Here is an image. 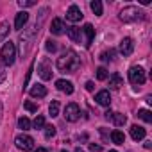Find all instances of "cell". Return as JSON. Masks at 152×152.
Here are the masks:
<instances>
[{"instance_id": "cell-1", "label": "cell", "mask_w": 152, "mask_h": 152, "mask_svg": "<svg viewBox=\"0 0 152 152\" xmlns=\"http://www.w3.org/2000/svg\"><path fill=\"white\" fill-rule=\"evenodd\" d=\"M56 66H57V70L63 72V73H72V72H75V70H79L81 59H79V56L75 54L73 50H66V52L61 54V57L57 59Z\"/></svg>"}, {"instance_id": "cell-2", "label": "cell", "mask_w": 152, "mask_h": 152, "mask_svg": "<svg viewBox=\"0 0 152 152\" xmlns=\"http://www.w3.org/2000/svg\"><path fill=\"white\" fill-rule=\"evenodd\" d=\"M0 57H2V64L4 66H11L16 59V45L13 41H6L2 50H0Z\"/></svg>"}, {"instance_id": "cell-3", "label": "cell", "mask_w": 152, "mask_h": 152, "mask_svg": "<svg viewBox=\"0 0 152 152\" xmlns=\"http://www.w3.org/2000/svg\"><path fill=\"white\" fill-rule=\"evenodd\" d=\"M118 16H120V20L125 22V23H129V22H138V20H143V18H145L143 13H141L138 7H134V6H129V7L122 9Z\"/></svg>"}, {"instance_id": "cell-4", "label": "cell", "mask_w": 152, "mask_h": 152, "mask_svg": "<svg viewBox=\"0 0 152 152\" xmlns=\"http://www.w3.org/2000/svg\"><path fill=\"white\" fill-rule=\"evenodd\" d=\"M129 81L132 84H143L147 81V75H145V70L141 66H132L129 70Z\"/></svg>"}, {"instance_id": "cell-5", "label": "cell", "mask_w": 152, "mask_h": 152, "mask_svg": "<svg viewBox=\"0 0 152 152\" xmlns=\"http://www.w3.org/2000/svg\"><path fill=\"white\" fill-rule=\"evenodd\" d=\"M38 73L43 81L52 79V63L48 61V57H43V61L38 64Z\"/></svg>"}, {"instance_id": "cell-6", "label": "cell", "mask_w": 152, "mask_h": 152, "mask_svg": "<svg viewBox=\"0 0 152 152\" xmlns=\"http://www.w3.org/2000/svg\"><path fill=\"white\" fill-rule=\"evenodd\" d=\"M16 147L23 152H29L34 148V140L27 134H20V136H16Z\"/></svg>"}, {"instance_id": "cell-7", "label": "cell", "mask_w": 152, "mask_h": 152, "mask_svg": "<svg viewBox=\"0 0 152 152\" xmlns=\"http://www.w3.org/2000/svg\"><path fill=\"white\" fill-rule=\"evenodd\" d=\"M79 115H81V109H79V106L75 104V102H70L64 107V118L68 122H77L79 120Z\"/></svg>"}, {"instance_id": "cell-8", "label": "cell", "mask_w": 152, "mask_h": 152, "mask_svg": "<svg viewBox=\"0 0 152 152\" xmlns=\"http://www.w3.org/2000/svg\"><path fill=\"white\" fill-rule=\"evenodd\" d=\"M50 32L56 34V36L64 34V32H66V25H64V22H63L61 18H54V20H52V25H50Z\"/></svg>"}, {"instance_id": "cell-9", "label": "cell", "mask_w": 152, "mask_h": 152, "mask_svg": "<svg viewBox=\"0 0 152 152\" xmlns=\"http://www.w3.org/2000/svg\"><path fill=\"white\" fill-rule=\"evenodd\" d=\"M66 20H70V22H81L83 20V11L77 6H70L68 11H66Z\"/></svg>"}, {"instance_id": "cell-10", "label": "cell", "mask_w": 152, "mask_h": 152, "mask_svg": "<svg viewBox=\"0 0 152 152\" xmlns=\"http://www.w3.org/2000/svg\"><path fill=\"white\" fill-rule=\"evenodd\" d=\"M132 50H134V43H132V39H131V38H124V39L120 41V54L127 57V56L132 54Z\"/></svg>"}, {"instance_id": "cell-11", "label": "cell", "mask_w": 152, "mask_h": 152, "mask_svg": "<svg viewBox=\"0 0 152 152\" xmlns=\"http://www.w3.org/2000/svg\"><path fill=\"white\" fill-rule=\"evenodd\" d=\"M56 88H57L59 91L66 93V95H72V93H73V84H72L70 81H64V79L56 81Z\"/></svg>"}, {"instance_id": "cell-12", "label": "cell", "mask_w": 152, "mask_h": 152, "mask_svg": "<svg viewBox=\"0 0 152 152\" xmlns=\"http://www.w3.org/2000/svg\"><path fill=\"white\" fill-rule=\"evenodd\" d=\"M95 100H97V104H99V106H104V107H107V106L111 104V97H109V91H106V90L99 91V93L95 95Z\"/></svg>"}, {"instance_id": "cell-13", "label": "cell", "mask_w": 152, "mask_h": 152, "mask_svg": "<svg viewBox=\"0 0 152 152\" xmlns=\"http://www.w3.org/2000/svg\"><path fill=\"white\" fill-rule=\"evenodd\" d=\"M27 22H29V13H27V11H22V13H18V15H16L15 27L20 31V29H23V27L27 25Z\"/></svg>"}, {"instance_id": "cell-14", "label": "cell", "mask_w": 152, "mask_h": 152, "mask_svg": "<svg viewBox=\"0 0 152 152\" xmlns=\"http://www.w3.org/2000/svg\"><path fill=\"white\" fill-rule=\"evenodd\" d=\"M66 36L73 43H81V29L79 27H66Z\"/></svg>"}, {"instance_id": "cell-15", "label": "cell", "mask_w": 152, "mask_h": 152, "mask_svg": "<svg viewBox=\"0 0 152 152\" xmlns=\"http://www.w3.org/2000/svg\"><path fill=\"white\" fill-rule=\"evenodd\" d=\"M122 86H124V79L120 77V73H111V75H109V88L120 90Z\"/></svg>"}, {"instance_id": "cell-16", "label": "cell", "mask_w": 152, "mask_h": 152, "mask_svg": "<svg viewBox=\"0 0 152 152\" xmlns=\"http://www.w3.org/2000/svg\"><path fill=\"white\" fill-rule=\"evenodd\" d=\"M31 97H34V99H43V97H47V88H45L43 84H34V86L31 88Z\"/></svg>"}, {"instance_id": "cell-17", "label": "cell", "mask_w": 152, "mask_h": 152, "mask_svg": "<svg viewBox=\"0 0 152 152\" xmlns=\"http://www.w3.org/2000/svg\"><path fill=\"white\" fill-rule=\"evenodd\" d=\"M84 34H86V47H91V43H93V38H95V29H93V25H90V23H86L84 25Z\"/></svg>"}, {"instance_id": "cell-18", "label": "cell", "mask_w": 152, "mask_h": 152, "mask_svg": "<svg viewBox=\"0 0 152 152\" xmlns=\"http://www.w3.org/2000/svg\"><path fill=\"white\" fill-rule=\"evenodd\" d=\"M131 138H132L134 141L143 140V138H145V129L140 127V125H132V127H131Z\"/></svg>"}, {"instance_id": "cell-19", "label": "cell", "mask_w": 152, "mask_h": 152, "mask_svg": "<svg viewBox=\"0 0 152 152\" xmlns=\"http://www.w3.org/2000/svg\"><path fill=\"white\" fill-rule=\"evenodd\" d=\"M111 122H113L116 127H122V125H125L127 118H125V115H122V113H113V115H111Z\"/></svg>"}, {"instance_id": "cell-20", "label": "cell", "mask_w": 152, "mask_h": 152, "mask_svg": "<svg viewBox=\"0 0 152 152\" xmlns=\"http://www.w3.org/2000/svg\"><path fill=\"white\" fill-rule=\"evenodd\" d=\"M111 140H113V143H116V145H124V143H125V134H124L122 131H113V132H111Z\"/></svg>"}, {"instance_id": "cell-21", "label": "cell", "mask_w": 152, "mask_h": 152, "mask_svg": "<svg viewBox=\"0 0 152 152\" xmlns=\"http://www.w3.org/2000/svg\"><path fill=\"white\" fill-rule=\"evenodd\" d=\"M9 29H11L9 22H2V23H0V41L6 39V36L9 34Z\"/></svg>"}, {"instance_id": "cell-22", "label": "cell", "mask_w": 152, "mask_h": 152, "mask_svg": "<svg viewBox=\"0 0 152 152\" xmlns=\"http://www.w3.org/2000/svg\"><path fill=\"white\" fill-rule=\"evenodd\" d=\"M90 7H91V11L97 16H102V2H100V0H93V2L90 4Z\"/></svg>"}, {"instance_id": "cell-23", "label": "cell", "mask_w": 152, "mask_h": 152, "mask_svg": "<svg viewBox=\"0 0 152 152\" xmlns=\"http://www.w3.org/2000/svg\"><path fill=\"white\" fill-rule=\"evenodd\" d=\"M138 116H140L143 122H147V124L152 122V113H150L148 109H140V111H138Z\"/></svg>"}, {"instance_id": "cell-24", "label": "cell", "mask_w": 152, "mask_h": 152, "mask_svg": "<svg viewBox=\"0 0 152 152\" xmlns=\"http://www.w3.org/2000/svg\"><path fill=\"white\" fill-rule=\"evenodd\" d=\"M48 115H50L52 118L59 115V102H57V100H52V104L48 106Z\"/></svg>"}, {"instance_id": "cell-25", "label": "cell", "mask_w": 152, "mask_h": 152, "mask_svg": "<svg viewBox=\"0 0 152 152\" xmlns=\"http://www.w3.org/2000/svg\"><path fill=\"white\" fill-rule=\"evenodd\" d=\"M18 127H20L22 131H29V129H31V120L25 118V116H22V118L18 120Z\"/></svg>"}, {"instance_id": "cell-26", "label": "cell", "mask_w": 152, "mask_h": 152, "mask_svg": "<svg viewBox=\"0 0 152 152\" xmlns=\"http://www.w3.org/2000/svg\"><path fill=\"white\" fill-rule=\"evenodd\" d=\"M107 75H109V73H107V70H106L104 66L97 68V79H99V81H106V79H107Z\"/></svg>"}, {"instance_id": "cell-27", "label": "cell", "mask_w": 152, "mask_h": 152, "mask_svg": "<svg viewBox=\"0 0 152 152\" xmlns=\"http://www.w3.org/2000/svg\"><path fill=\"white\" fill-rule=\"evenodd\" d=\"M45 48H47V52L54 54V52L57 50V43H56V41H52V39H47V41H45Z\"/></svg>"}, {"instance_id": "cell-28", "label": "cell", "mask_w": 152, "mask_h": 152, "mask_svg": "<svg viewBox=\"0 0 152 152\" xmlns=\"http://www.w3.org/2000/svg\"><path fill=\"white\" fill-rule=\"evenodd\" d=\"M115 59V50H109V52H102L100 54V61L107 63V61H113Z\"/></svg>"}, {"instance_id": "cell-29", "label": "cell", "mask_w": 152, "mask_h": 152, "mask_svg": "<svg viewBox=\"0 0 152 152\" xmlns=\"http://www.w3.org/2000/svg\"><path fill=\"white\" fill-rule=\"evenodd\" d=\"M54 136H56V127H54V125H45V138L50 140V138H54Z\"/></svg>"}, {"instance_id": "cell-30", "label": "cell", "mask_w": 152, "mask_h": 152, "mask_svg": "<svg viewBox=\"0 0 152 152\" xmlns=\"http://www.w3.org/2000/svg\"><path fill=\"white\" fill-rule=\"evenodd\" d=\"M23 107H25L27 111H31V113H36V111H38V106H36L32 100H25V102H23Z\"/></svg>"}, {"instance_id": "cell-31", "label": "cell", "mask_w": 152, "mask_h": 152, "mask_svg": "<svg viewBox=\"0 0 152 152\" xmlns=\"http://www.w3.org/2000/svg\"><path fill=\"white\" fill-rule=\"evenodd\" d=\"M34 127H36V129H43V127H45V118H43L41 115L36 116V120H34Z\"/></svg>"}, {"instance_id": "cell-32", "label": "cell", "mask_w": 152, "mask_h": 152, "mask_svg": "<svg viewBox=\"0 0 152 152\" xmlns=\"http://www.w3.org/2000/svg\"><path fill=\"white\" fill-rule=\"evenodd\" d=\"M18 6L20 7H32V6H36V0H18Z\"/></svg>"}, {"instance_id": "cell-33", "label": "cell", "mask_w": 152, "mask_h": 152, "mask_svg": "<svg viewBox=\"0 0 152 152\" xmlns=\"http://www.w3.org/2000/svg\"><path fill=\"white\" fill-rule=\"evenodd\" d=\"M4 79H6V66L0 63V83H4Z\"/></svg>"}, {"instance_id": "cell-34", "label": "cell", "mask_w": 152, "mask_h": 152, "mask_svg": "<svg viewBox=\"0 0 152 152\" xmlns=\"http://www.w3.org/2000/svg\"><path fill=\"white\" fill-rule=\"evenodd\" d=\"M90 148H91L93 152H100V150H102V147H100V145H95V143H90Z\"/></svg>"}, {"instance_id": "cell-35", "label": "cell", "mask_w": 152, "mask_h": 152, "mask_svg": "<svg viewBox=\"0 0 152 152\" xmlns=\"http://www.w3.org/2000/svg\"><path fill=\"white\" fill-rule=\"evenodd\" d=\"M93 88H95V84H93L91 81H88V83H86V90H88V91H93Z\"/></svg>"}, {"instance_id": "cell-36", "label": "cell", "mask_w": 152, "mask_h": 152, "mask_svg": "<svg viewBox=\"0 0 152 152\" xmlns=\"http://www.w3.org/2000/svg\"><path fill=\"white\" fill-rule=\"evenodd\" d=\"M2 113H4V106H2V102H0V122H2Z\"/></svg>"}, {"instance_id": "cell-37", "label": "cell", "mask_w": 152, "mask_h": 152, "mask_svg": "<svg viewBox=\"0 0 152 152\" xmlns=\"http://www.w3.org/2000/svg\"><path fill=\"white\" fill-rule=\"evenodd\" d=\"M152 147V141H145V148H150Z\"/></svg>"}, {"instance_id": "cell-38", "label": "cell", "mask_w": 152, "mask_h": 152, "mask_svg": "<svg viewBox=\"0 0 152 152\" xmlns=\"http://www.w3.org/2000/svg\"><path fill=\"white\" fill-rule=\"evenodd\" d=\"M34 152H48L47 148H38V150H34Z\"/></svg>"}, {"instance_id": "cell-39", "label": "cell", "mask_w": 152, "mask_h": 152, "mask_svg": "<svg viewBox=\"0 0 152 152\" xmlns=\"http://www.w3.org/2000/svg\"><path fill=\"white\" fill-rule=\"evenodd\" d=\"M75 152H84V150H83L81 147H77V148H75Z\"/></svg>"}, {"instance_id": "cell-40", "label": "cell", "mask_w": 152, "mask_h": 152, "mask_svg": "<svg viewBox=\"0 0 152 152\" xmlns=\"http://www.w3.org/2000/svg\"><path fill=\"white\" fill-rule=\"evenodd\" d=\"M109 152H116V150H109Z\"/></svg>"}, {"instance_id": "cell-41", "label": "cell", "mask_w": 152, "mask_h": 152, "mask_svg": "<svg viewBox=\"0 0 152 152\" xmlns=\"http://www.w3.org/2000/svg\"><path fill=\"white\" fill-rule=\"evenodd\" d=\"M61 152H66V150H61Z\"/></svg>"}]
</instances>
